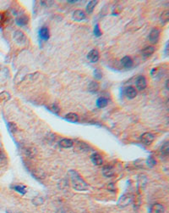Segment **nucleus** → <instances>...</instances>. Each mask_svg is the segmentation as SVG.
I'll list each match as a JSON object with an SVG mask.
<instances>
[{"instance_id":"4468645a","label":"nucleus","mask_w":169,"mask_h":213,"mask_svg":"<svg viewBox=\"0 0 169 213\" xmlns=\"http://www.w3.org/2000/svg\"><path fill=\"white\" fill-rule=\"evenodd\" d=\"M58 144H59V146L62 147V148H64V149H69V148L73 147L74 142H73V140L69 139V138H63V139L60 140Z\"/></svg>"},{"instance_id":"9d476101","label":"nucleus","mask_w":169,"mask_h":213,"mask_svg":"<svg viewBox=\"0 0 169 213\" xmlns=\"http://www.w3.org/2000/svg\"><path fill=\"white\" fill-rule=\"evenodd\" d=\"M91 160L92 161V163L96 166H101L103 162V157L102 155L98 153H93L91 155Z\"/></svg>"},{"instance_id":"72a5a7b5","label":"nucleus","mask_w":169,"mask_h":213,"mask_svg":"<svg viewBox=\"0 0 169 213\" xmlns=\"http://www.w3.org/2000/svg\"><path fill=\"white\" fill-rule=\"evenodd\" d=\"M77 1H68V3H76Z\"/></svg>"},{"instance_id":"a211bd4d","label":"nucleus","mask_w":169,"mask_h":213,"mask_svg":"<svg viewBox=\"0 0 169 213\" xmlns=\"http://www.w3.org/2000/svg\"><path fill=\"white\" fill-rule=\"evenodd\" d=\"M65 119H66L68 121H70V122L75 123V122H77V121H79V117H78V115L75 113H69L65 116Z\"/></svg>"},{"instance_id":"ddd939ff","label":"nucleus","mask_w":169,"mask_h":213,"mask_svg":"<svg viewBox=\"0 0 169 213\" xmlns=\"http://www.w3.org/2000/svg\"><path fill=\"white\" fill-rule=\"evenodd\" d=\"M15 21H16L17 25H19L20 27H25L29 22V17L26 15H22L17 17L15 19Z\"/></svg>"},{"instance_id":"a878e982","label":"nucleus","mask_w":169,"mask_h":213,"mask_svg":"<svg viewBox=\"0 0 169 213\" xmlns=\"http://www.w3.org/2000/svg\"><path fill=\"white\" fill-rule=\"evenodd\" d=\"M93 33H94V35L96 36V37H99L102 36V32H101V30H100V27H99V25L98 24H96V26L94 27V30H93Z\"/></svg>"},{"instance_id":"b1692460","label":"nucleus","mask_w":169,"mask_h":213,"mask_svg":"<svg viewBox=\"0 0 169 213\" xmlns=\"http://www.w3.org/2000/svg\"><path fill=\"white\" fill-rule=\"evenodd\" d=\"M161 152L163 155H167L169 153V145L168 142H166V143L163 144L162 148H161Z\"/></svg>"},{"instance_id":"f03ea898","label":"nucleus","mask_w":169,"mask_h":213,"mask_svg":"<svg viewBox=\"0 0 169 213\" xmlns=\"http://www.w3.org/2000/svg\"><path fill=\"white\" fill-rule=\"evenodd\" d=\"M13 38L18 44H25L27 40L26 36L24 34L23 32L20 30H17L14 32Z\"/></svg>"},{"instance_id":"7c9ffc66","label":"nucleus","mask_w":169,"mask_h":213,"mask_svg":"<svg viewBox=\"0 0 169 213\" xmlns=\"http://www.w3.org/2000/svg\"><path fill=\"white\" fill-rule=\"evenodd\" d=\"M4 159H5V155H4V153H3L2 150H0V161H2Z\"/></svg>"},{"instance_id":"c756f323","label":"nucleus","mask_w":169,"mask_h":213,"mask_svg":"<svg viewBox=\"0 0 169 213\" xmlns=\"http://www.w3.org/2000/svg\"><path fill=\"white\" fill-rule=\"evenodd\" d=\"M8 128H9V130H10V132H11V133H15L17 131V127H16V125L15 124H14V123H9L8 124Z\"/></svg>"},{"instance_id":"20e7f679","label":"nucleus","mask_w":169,"mask_h":213,"mask_svg":"<svg viewBox=\"0 0 169 213\" xmlns=\"http://www.w3.org/2000/svg\"><path fill=\"white\" fill-rule=\"evenodd\" d=\"M154 138H155V137H154V135L151 134V133H143L142 135L140 136V140H141V142H142L145 145H146V146L151 145V144L153 143Z\"/></svg>"},{"instance_id":"423d86ee","label":"nucleus","mask_w":169,"mask_h":213,"mask_svg":"<svg viewBox=\"0 0 169 213\" xmlns=\"http://www.w3.org/2000/svg\"><path fill=\"white\" fill-rule=\"evenodd\" d=\"M87 59L92 62V63H96L99 60V52L96 49H92L90 51L88 54H87Z\"/></svg>"},{"instance_id":"cd10ccee","label":"nucleus","mask_w":169,"mask_h":213,"mask_svg":"<svg viewBox=\"0 0 169 213\" xmlns=\"http://www.w3.org/2000/svg\"><path fill=\"white\" fill-rule=\"evenodd\" d=\"M93 74H94L95 78L97 79V80H100V79L103 78V73H102V71L100 70H98V69H96V70H94V73Z\"/></svg>"},{"instance_id":"473e14b6","label":"nucleus","mask_w":169,"mask_h":213,"mask_svg":"<svg viewBox=\"0 0 169 213\" xmlns=\"http://www.w3.org/2000/svg\"><path fill=\"white\" fill-rule=\"evenodd\" d=\"M167 47H168V44H167V46H166V49H165V53H166V55H167Z\"/></svg>"},{"instance_id":"9b49d317","label":"nucleus","mask_w":169,"mask_h":213,"mask_svg":"<svg viewBox=\"0 0 169 213\" xmlns=\"http://www.w3.org/2000/svg\"><path fill=\"white\" fill-rule=\"evenodd\" d=\"M103 176L106 177H112L113 176H114L115 172H114V169L112 166L107 165L103 168Z\"/></svg>"},{"instance_id":"c85d7f7f","label":"nucleus","mask_w":169,"mask_h":213,"mask_svg":"<svg viewBox=\"0 0 169 213\" xmlns=\"http://www.w3.org/2000/svg\"><path fill=\"white\" fill-rule=\"evenodd\" d=\"M146 163H147V165L149 166V167H154L155 165H156V160H154V158H153L152 156H149V158L147 159V161H146Z\"/></svg>"},{"instance_id":"bb28decb","label":"nucleus","mask_w":169,"mask_h":213,"mask_svg":"<svg viewBox=\"0 0 169 213\" xmlns=\"http://www.w3.org/2000/svg\"><path fill=\"white\" fill-rule=\"evenodd\" d=\"M49 110H51L52 112H53V113L58 114L60 109H59V107H58V104H52V105L49 107Z\"/></svg>"},{"instance_id":"6ab92c4d","label":"nucleus","mask_w":169,"mask_h":213,"mask_svg":"<svg viewBox=\"0 0 169 213\" xmlns=\"http://www.w3.org/2000/svg\"><path fill=\"white\" fill-rule=\"evenodd\" d=\"M107 103H108V101H107L106 98L101 97V98L97 99V100H96V106L98 108H104V107H106L107 105Z\"/></svg>"},{"instance_id":"2eb2a0df","label":"nucleus","mask_w":169,"mask_h":213,"mask_svg":"<svg viewBox=\"0 0 169 213\" xmlns=\"http://www.w3.org/2000/svg\"><path fill=\"white\" fill-rule=\"evenodd\" d=\"M165 208L162 204L156 203L153 205L151 208V213H164Z\"/></svg>"},{"instance_id":"f704fd0d","label":"nucleus","mask_w":169,"mask_h":213,"mask_svg":"<svg viewBox=\"0 0 169 213\" xmlns=\"http://www.w3.org/2000/svg\"><path fill=\"white\" fill-rule=\"evenodd\" d=\"M7 213H10V212H7Z\"/></svg>"},{"instance_id":"5701e85b","label":"nucleus","mask_w":169,"mask_h":213,"mask_svg":"<svg viewBox=\"0 0 169 213\" xmlns=\"http://www.w3.org/2000/svg\"><path fill=\"white\" fill-rule=\"evenodd\" d=\"M169 20V12L167 10V11H164L162 15H161V21L163 22V24L167 23V21Z\"/></svg>"},{"instance_id":"0eeeda50","label":"nucleus","mask_w":169,"mask_h":213,"mask_svg":"<svg viewBox=\"0 0 169 213\" xmlns=\"http://www.w3.org/2000/svg\"><path fill=\"white\" fill-rule=\"evenodd\" d=\"M38 35H39V37H40L42 40L47 41L49 39L50 37L48 28L46 27H42L40 30H39V32H38Z\"/></svg>"},{"instance_id":"aec40b11","label":"nucleus","mask_w":169,"mask_h":213,"mask_svg":"<svg viewBox=\"0 0 169 213\" xmlns=\"http://www.w3.org/2000/svg\"><path fill=\"white\" fill-rule=\"evenodd\" d=\"M13 189L17 193L20 194H26V187L22 184H19V185H14L13 187Z\"/></svg>"},{"instance_id":"39448f33","label":"nucleus","mask_w":169,"mask_h":213,"mask_svg":"<svg viewBox=\"0 0 169 213\" xmlns=\"http://www.w3.org/2000/svg\"><path fill=\"white\" fill-rule=\"evenodd\" d=\"M160 37V32L157 28H154L151 31V32L149 34V40L151 43H152L153 44H155L158 42Z\"/></svg>"},{"instance_id":"1a4fd4ad","label":"nucleus","mask_w":169,"mask_h":213,"mask_svg":"<svg viewBox=\"0 0 169 213\" xmlns=\"http://www.w3.org/2000/svg\"><path fill=\"white\" fill-rule=\"evenodd\" d=\"M86 13L84 12L83 10H75L73 13V20H74L75 21H81V20H84L86 19Z\"/></svg>"},{"instance_id":"f8f14e48","label":"nucleus","mask_w":169,"mask_h":213,"mask_svg":"<svg viewBox=\"0 0 169 213\" xmlns=\"http://www.w3.org/2000/svg\"><path fill=\"white\" fill-rule=\"evenodd\" d=\"M135 85L136 87L139 90H140V91L145 89L146 87V78H145V77L140 76V77H138V78L136 79Z\"/></svg>"},{"instance_id":"7ed1b4c3","label":"nucleus","mask_w":169,"mask_h":213,"mask_svg":"<svg viewBox=\"0 0 169 213\" xmlns=\"http://www.w3.org/2000/svg\"><path fill=\"white\" fill-rule=\"evenodd\" d=\"M132 201V198L129 194H123V196L120 197V199L118 201V207L119 208H124L129 206Z\"/></svg>"},{"instance_id":"f257e3e1","label":"nucleus","mask_w":169,"mask_h":213,"mask_svg":"<svg viewBox=\"0 0 169 213\" xmlns=\"http://www.w3.org/2000/svg\"><path fill=\"white\" fill-rule=\"evenodd\" d=\"M70 177L74 190L77 191H86L89 189V185L84 181L79 173L74 170L70 171Z\"/></svg>"},{"instance_id":"4be33fe9","label":"nucleus","mask_w":169,"mask_h":213,"mask_svg":"<svg viewBox=\"0 0 169 213\" xmlns=\"http://www.w3.org/2000/svg\"><path fill=\"white\" fill-rule=\"evenodd\" d=\"M88 89H89L90 92H91V93H96V91H98V89H99V85H98V83H97L96 82L92 81V82H91L89 85H88Z\"/></svg>"},{"instance_id":"f3484780","label":"nucleus","mask_w":169,"mask_h":213,"mask_svg":"<svg viewBox=\"0 0 169 213\" xmlns=\"http://www.w3.org/2000/svg\"><path fill=\"white\" fill-rule=\"evenodd\" d=\"M154 52H155V48H154V47L147 46V47H146L145 49H143L142 51H141V53H142L143 56L149 57V56H151V54H153Z\"/></svg>"},{"instance_id":"2f4dec72","label":"nucleus","mask_w":169,"mask_h":213,"mask_svg":"<svg viewBox=\"0 0 169 213\" xmlns=\"http://www.w3.org/2000/svg\"><path fill=\"white\" fill-rule=\"evenodd\" d=\"M166 88L167 90L169 89V88H168V79H167V80L166 81Z\"/></svg>"},{"instance_id":"393cba45","label":"nucleus","mask_w":169,"mask_h":213,"mask_svg":"<svg viewBox=\"0 0 169 213\" xmlns=\"http://www.w3.org/2000/svg\"><path fill=\"white\" fill-rule=\"evenodd\" d=\"M43 201H44V200H43L42 197L37 196L35 197L33 200H32V203H33L35 206L38 207V206H40V205H42V204L43 203Z\"/></svg>"},{"instance_id":"dca6fc26","label":"nucleus","mask_w":169,"mask_h":213,"mask_svg":"<svg viewBox=\"0 0 169 213\" xmlns=\"http://www.w3.org/2000/svg\"><path fill=\"white\" fill-rule=\"evenodd\" d=\"M121 64L124 68L126 69H129L133 66V60L131 59V57L129 56H124L121 60Z\"/></svg>"},{"instance_id":"6e6552de","label":"nucleus","mask_w":169,"mask_h":213,"mask_svg":"<svg viewBox=\"0 0 169 213\" xmlns=\"http://www.w3.org/2000/svg\"><path fill=\"white\" fill-rule=\"evenodd\" d=\"M124 94L127 98H129L130 100H132L134 98H135V96L137 95V91L134 87H127L126 88L124 89Z\"/></svg>"},{"instance_id":"412c9836","label":"nucleus","mask_w":169,"mask_h":213,"mask_svg":"<svg viewBox=\"0 0 169 213\" xmlns=\"http://www.w3.org/2000/svg\"><path fill=\"white\" fill-rule=\"evenodd\" d=\"M97 4V1H90L88 4L86 5V12L88 14H91L93 12V10L95 9V7Z\"/></svg>"}]
</instances>
